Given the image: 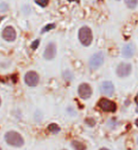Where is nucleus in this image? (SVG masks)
<instances>
[{
	"label": "nucleus",
	"instance_id": "obj_1",
	"mask_svg": "<svg viewBox=\"0 0 138 150\" xmlns=\"http://www.w3.org/2000/svg\"><path fill=\"white\" fill-rule=\"evenodd\" d=\"M5 140L8 144L11 146L20 147L24 144V139L18 132L16 131H9L5 135Z\"/></svg>",
	"mask_w": 138,
	"mask_h": 150
},
{
	"label": "nucleus",
	"instance_id": "obj_2",
	"mask_svg": "<svg viewBox=\"0 0 138 150\" xmlns=\"http://www.w3.org/2000/svg\"><path fill=\"white\" fill-rule=\"evenodd\" d=\"M79 39L84 46H89L93 42V34L91 28L88 27H83L79 31Z\"/></svg>",
	"mask_w": 138,
	"mask_h": 150
},
{
	"label": "nucleus",
	"instance_id": "obj_3",
	"mask_svg": "<svg viewBox=\"0 0 138 150\" xmlns=\"http://www.w3.org/2000/svg\"><path fill=\"white\" fill-rule=\"evenodd\" d=\"M98 107L102 110L103 111H106V112H115L117 109L116 104L112 100L107 99V98H101V99L98 101Z\"/></svg>",
	"mask_w": 138,
	"mask_h": 150
},
{
	"label": "nucleus",
	"instance_id": "obj_4",
	"mask_svg": "<svg viewBox=\"0 0 138 150\" xmlns=\"http://www.w3.org/2000/svg\"><path fill=\"white\" fill-rule=\"evenodd\" d=\"M103 62H104V56L101 52H97L94 54L90 59V67L91 69H97L98 67L102 65Z\"/></svg>",
	"mask_w": 138,
	"mask_h": 150
},
{
	"label": "nucleus",
	"instance_id": "obj_5",
	"mask_svg": "<svg viewBox=\"0 0 138 150\" xmlns=\"http://www.w3.org/2000/svg\"><path fill=\"white\" fill-rule=\"evenodd\" d=\"M25 82L31 87H35L39 83V75L34 71H29L25 75Z\"/></svg>",
	"mask_w": 138,
	"mask_h": 150
},
{
	"label": "nucleus",
	"instance_id": "obj_6",
	"mask_svg": "<svg viewBox=\"0 0 138 150\" xmlns=\"http://www.w3.org/2000/svg\"><path fill=\"white\" fill-rule=\"evenodd\" d=\"M78 93H79V96L80 98H83V99H88L92 96V88L89 84L83 83L79 86Z\"/></svg>",
	"mask_w": 138,
	"mask_h": 150
},
{
	"label": "nucleus",
	"instance_id": "obj_7",
	"mask_svg": "<svg viewBox=\"0 0 138 150\" xmlns=\"http://www.w3.org/2000/svg\"><path fill=\"white\" fill-rule=\"evenodd\" d=\"M132 72V65L130 63H120L116 69V74L120 78L128 76Z\"/></svg>",
	"mask_w": 138,
	"mask_h": 150
},
{
	"label": "nucleus",
	"instance_id": "obj_8",
	"mask_svg": "<svg viewBox=\"0 0 138 150\" xmlns=\"http://www.w3.org/2000/svg\"><path fill=\"white\" fill-rule=\"evenodd\" d=\"M2 38L7 42H14L16 38V31L12 27H6L2 31Z\"/></svg>",
	"mask_w": 138,
	"mask_h": 150
},
{
	"label": "nucleus",
	"instance_id": "obj_9",
	"mask_svg": "<svg viewBox=\"0 0 138 150\" xmlns=\"http://www.w3.org/2000/svg\"><path fill=\"white\" fill-rule=\"evenodd\" d=\"M100 91L103 95H106L108 96H111L114 95V92H115V87L113 83L111 81H104L101 86H100Z\"/></svg>",
	"mask_w": 138,
	"mask_h": 150
},
{
	"label": "nucleus",
	"instance_id": "obj_10",
	"mask_svg": "<svg viewBox=\"0 0 138 150\" xmlns=\"http://www.w3.org/2000/svg\"><path fill=\"white\" fill-rule=\"evenodd\" d=\"M55 56H56V45L54 42H50L46 47L44 57L46 59L50 61V59H53L55 58Z\"/></svg>",
	"mask_w": 138,
	"mask_h": 150
},
{
	"label": "nucleus",
	"instance_id": "obj_11",
	"mask_svg": "<svg viewBox=\"0 0 138 150\" xmlns=\"http://www.w3.org/2000/svg\"><path fill=\"white\" fill-rule=\"evenodd\" d=\"M134 53V48H133L132 45H127L123 47L122 55L125 58H132Z\"/></svg>",
	"mask_w": 138,
	"mask_h": 150
},
{
	"label": "nucleus",
	"instance_id": "obj_12",
	"mask_svg": "<svg viewBox=\"0 0 138 150\" xmlns=\"http://www.w3.org/2000/svg\"><path fill=\"white\" fill-rule=\"evenodd\" d=\"M72 146L75 148V150H86V145L80 141H73Z\"/></svg>",
	"mask_w": 138,
	"mask_h": 150
},
{
	"label": "nucleus",
	"instance_id": "obj_13",
	"mask_svg": "<svg viewBox=\"0 0 138 150\" xmlns=\"http://www.w3.org/2000/svg\"><path fill=\"white\" fill-rule=\"evenodd\" d=\"M47 129H48V131L52 132V133H57V132L61 130V127H60L57 124H50L48 127H47Z\"/></svg>",
	"mask_w": 138,
	"mask_h": 150
},
{
	"label": "nucleus",
	"instance_id": "obj_14",
	"mask_svg": "<svg viewBox=\"0 0 138 150\" xmlns=\"http://www.w3.org/2000/svg\"><path fill=\"white\" fill-rule=\"evenodd\" d=\"M125 3H126L128 8H136V5H137V0H125Z\"/></svg>",
	"mask_w": 138,
	"mask_h": 150
},
{
	"label": "nucleus",
	"instance_id": "obj_15",
	"mask_svg": "<svg viewBox=\"0 0 138 150\" xmlns=\"http://www.w3.org/2000/svg\"><path fill=\"white\" fill-rule=\"evenodd\" d=\"M35 2L38 4L39 6L45 8L47 6V4H48V0H35Z\"/></svg>",
	"mask_w": 138,
	"mask_h": 150
},
{
	"label": "nucleus",
	"instance_id": "obj_16",
	"mask_svg": "<svg viewBox=\"0 0 138 150\" xmlns=\"http://www.w3.org/2000/svg\"><path fill=\"white\" fill-rule=\"evenodd\" d=\"M53 28H55V24H49V25H46V27L43 28V33H45V32H46V31H49L50 29H53Z\"/></svg>",
	"mask_w": 138,
	"mask_h": 150
},
{
	"label": "nucleus",
	"instance_id": "obj_17",
	"mask_svg": "<svg viewBox=\"0 0 138 150\" xmlns=\"http://www.w3.org/2000/svg\"><path fill=\"white\" fill-rule=\"evenodd\" d=\"M39 44H40V41H39V40H35V41H34V42H32V44H31V48H32L33 50H35V49L38 47Z\"/></svg>",
	"mask_w": 138,
	"mask_h": 150
},
{
	"label": "nucleus",
	"instance_id": "obj_18",
	"mask_svg": "<svg viewBox=\"0 0 138 150\" xmlns=\"http://www.w3.org/2000/svg\"><path fill=\"white\" fill-rule=\"evenodd\" d=\"M69 2H73V1H78V0H68Z\"/></svg>",
	"mask_w": 138,
	"mask_h": 150
},
{
	"label": "nucleus",
	"instance_id": "obj_19",
	"mask_svg": "<svg viewBox=\"0 0 138 150\" xmlns=\"http://www.w3.org/2000/svg\"><path fill=\"white\" fill-rule=\"evenodd\" d=\"M100 150H109V149H107V148H101V149H100Z\"/></svg>",
	"mask_w": 138,
	"mask_h": 150
},
{
	"label": "nucleus",
	"instance_id": "obj_20",
	"mask_svg": "<svg viewBox=\"0 0 138 150\" xmlns=\"http://www.w3.org/2000/svg\"><path fill=\"white\" fill-rule=\"evenodd\" d=\"M0 105H1V99H0Z\"/></svg>",
	"mask_w": 138,
	"mask_h": 150
},
{
	"label": "nucleus",
	"instance_id": "obj_21",
	"mask_svg": "<svg viewBox=\"0 0 138 150\" xmlns=\"http://www.w3.org/2000/svg\"><path fill=\"white\" fill-rule=\"evenodd\" d=\"M0 150H1V148H0Z\"/></svg>",
	"mask_w": 138,
	"mask_h": 150
}]
</instances>
